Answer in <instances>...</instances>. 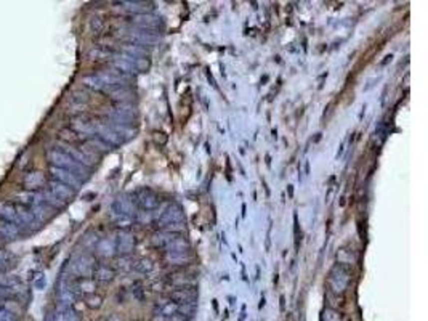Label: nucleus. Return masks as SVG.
Masks as SVG:
<instances>
[{
    "label": "nucleus",
    "instance_id": "nucleus-8",
    "mask_svg": "<svg viewBox=\"0 0 428 321\" xmlns=\"http://www.w3.org/2000/svg\"><path fill=\"white\" fill-rule=\"evenodd\" d=\"M183 210L178 204H172L169 209H167L164 212L162 216V220L165 222V224H180V222H183Z\"/></svg>",
    "mask_w": 428,
    "mask_h": 321
},
{
    "label": "nucleus",
    "instance_id": "nucleus-14",
    "mask_svg": "<svg viewBox=\"0 0 428 321\" xmlns=\"http://www.w3.org/2000/svg\"><path fill=\"white\" fill-rule=\"evenodd\" d=\"M30 212H32V216H34V218L37 222H45L47 218H50L53 209L50 208L48 204L43 202V204H39V206H35V208H32V209H30Z\"/></svg>",
    "mask_w": 428,
    "mask_h": 321
},
{
    "label": "nucleus",
    "instance_id": "nucleus-29",
    "mask_svg": "<svg viewBox=\"0 0 428 321\" xmlns=\"http://www.w3.org/2000/svg\"><path fill=\"white\" fill-rule=\"evenodd\" d=\"M284 308H286V299L284 296H281V312H284Z\"/></svg>",
    "mask_w": 428,
    "mask_h": 321
},
{
    "label": "nucleus",
    "instance_id": "nucleus-19",
    "mask_svg": "<svg viewBox=\"0 0 428 321\" xmlns=\"http://www.w3.org/2000/svg\"><path fill=\"white\" fill-rule=\"evenodd\" d=\"M95 288H96V284L93 281H90L88 278H82L77 282V289H79V291H82V292H85V294H93Z\"/></svg>",
    "mask_w": 428,
    "mask_h": 321
},
{
    "label": "nucleus",
    "instance_id": "nucleus-27",
    "mask_svg": "<svg viewBox=\"0 0 428 321\" xmlns=\"http://www.w3.org/2000/svg\"><path fill=\"white\" fill-rule=\"evenodd\" d=\"M152 321H172V318H165V316H160V315H156L154 318H152Z\"/></svg>",
    "mask_w": 428,
    "mask_h": 321
},
{
    "label": "nucleus",
    "instance_id": "nucleus-16",
    "mask_svg": "<svg viewBox=\"0 0 428 321\" xmlns=\"http://www.w3.org/2000/svg\"><path fill=\"white\" fill-rule=\"evenodd\" d=\"M132 268L140 273H149L154 268V264H152V260H149V258H140V260H136L132 265Z\"/></svg>",
    "mask_w": 428,
    "mask_h": 321
},
{
    "label": "nucleus",
    "instance_id": "nucleus-10",
    "mask_svg": "<svg viewBox=\"0 0 428 321\" xmlns=\"http://www.w3.org/2000/svg\"><path fill=\"white\" fill-rule=\"evenodd\" d=\"M114 56V50L108 47H95L88 52V58L93 61H108Z\"/></svg>",
    "mask_w": 428,
    "mask_h": 321
},
{
    "label": "nucleus",
    "instance_id": "nucleus-20",
    "mask_svg": "<svg viewBox=\"0 0 428 321\" xmlns=\"http://www.w3.org/2000/svg\"><path fill=\"white\" fill-rule=\"evenodd\" d=\"M85 304H87V307H90V308H100L103 305V297L95 294V292L93 294H87L85 296Z\"/></svg>",
    "mask_w": 428,
    "mask_h": 321
},
{
    "label": "nucleus",
    "instance_id": "nucleus-24",
    "mask_svg": "<svg viewBox=\"0 0 428 321\" xmlns=\"http://www.w3.org/2000/svg\"><path fill=\"white\" fill-rule=\"evenodd\" d=\"M0 321H16V315H13V313L0 307Z\"/></svg>",
    "mask_w": 428,
    "mask_h": 321
},
{
    "label": "nucleus",
    "instance_id": "nucleus-6",
    "mask_svg": "<svg viewBox=\"0 0 428 321\" xmlns=\"http://www.w3.org/2000/svg\"><path fill=\"white\" fill-rule=\"evenodd\" d=\"M0 217H2V220L11 222V224L18 225V210H16V204H14V202H8V201L0 202Z\"/></svg>",
    "mask_w": 428,
    "mask_h": 321
},
{
    "label": "nucleus",
    "instance_id": "nucleus-22",
    "mask_svg": "<svg viewBox=\"0 0 428 321\" xmlns=\"http://www.w3.org/2000/svg\"><path fill=\"white\" fill-rule=\"evenodd\" d=\"M10 260V254L3 249H0V270H5Z\"/></svg>",
    "mask_w": 428,
    "mask_h": 321
},
{
    "label": "nucleus",
    "instance_id": "nucleus-9",
    "mask_svg": "<svg viewBox=\"0 0 428 321\" xmlns=\"http://www.w3.org/2000/svg\"><path fill=\"white\" fill-rule=\"evenodd\" d=\"M59 140H63L66 144H71V143H80V142H85L87 136H83L80 134H77L75 130H72L71 127L67 128H61L59 130Z\"/></svg>",
    "mask_w": 428,
    "mask_h": 321
},
{
    "label": "nucleus",
    "instance_id": "nucleus-25",
    "mask_svg": "<svg viewBox=\"0 0 428 321\" xmlns=\"http://www.w3.org/2000/svg\"><path fill=\"white\" fill-rule=\"evenodd\" d=\"M167 289H170V284L167 281H160V282H154V284H152V291L164 292Z\"/></svg>",
    "mask_w": 428,
    "mask_h": 321
},
{
    "label": "nucleus",
    "instance_id": "nucleus-33",
    "mask_svg": "<svg viewBox=\"0 0 428 321\" xmlns=\"http://www.w3.org/2000/svg\"><path fill=\"white\" fill-rule=\"evenodd\" d=\"M289 194H290V198H292V194H294V190H292V186H289Z\"/></svg>",
    "mask_w": 428,
    "mask_h": 321
},
{
    "label": "nucleus",
    "instance_id": "nucleus-11",
    "mask_svg": "<svg viewBox=\"0 0 428 321\" xmlns=\"http://www.w3.org/2000/svg\"><path fill=\"white\" fill-rule=\"evenodd\" d=\"M19 234L18 225L11 224V222L6 220H0V236L6 240H16Z\"/></svg>",
    "mask_w": 428,
    "mask_h": 321
},
{
    "label": "nucleus",
    "instance_id": "nucleus-4",
    "mask_svg": "<svg viewBox=\"0 0 428 321\" xmlns=\"http://www.w3.org/2000/svg\"><path fill=\"white\" fill-rule=\"evenodd\" d=\"M16 200H18V204L24 206V208L27 209H32L35 208V206L39 204H43V194L39 193V191H19V193L16 194Z\"/></svg>",
    "mask_w": 428,
    "mask_h": 321
},
{
    "label": "nucleus",
    "instance_id": "nucleus-5",
    "mask_svg": "<svg viewBox=\"0 0 428 321\" xmlns=\"http://www.w3.org/2000/svg\"><path fill=\"white\" fill-rule=\"evenodd\" d=\"M48 191H51L53 194H55L58 200H61L63 202L72 200V198L75 196V190H72L71 186L64 185V183H59L56 180H51L48 183Z\"/></svg>",
    "mask_w": 428,
    "mask_h": 321
},
{
    "label": "nucleus",
    "instance_id": "nucleus-31",
    "mask_svg": "<svg viewBox=\"0 0 428 321\" xmlns=\"http://www.w3.org/2000/svg\"><path fill=\"white\" fill-rule=\"evenodd\" d=\"M258 307H260V308H263V307H265V299L260 300V305H258Z\"/></svg>",
    "mask_w": 428,
    "mask_h": 321
},
{
    "label": "nucleus",
    "instance_id": "nucleus-32",
    "mask_svg": "<svg viewBox=\"0 0 428 321\" xmlns=\"http://www.w3.org/2000/svg\"><path fill=\"white\" fill-rule=\"evenodd\" d=\"M340 321H353V320H351L350 316H343V318H342Z\"/></svg>",
    "mask_w": 428,
    "mask_h": 321
},
{
    "label": "nucleus",
    "instance_id": "nucleus-1",
    "mask_svg": "<svg viewBox=\"0 0 428 321\" xmlns=\"http://www.w3.org/2000/svg\"><path fill=\"white\" fill-rule=\"evenodd\" d=\"M47 156H48V160L51 162L53 167H59V169L69 170V172H72L79 180H82V178L87 177L85 167H83L82 164H79V162H75V160H74L71 156H67L66 152H63L61 150H50V151L47 152Z\"/></svg>",
    "mask_w": 428,
    "mask_h": 321
},
{
    "label": "nucleus",
    "instance_id": "nucleus-21",
    "mask_svg": "<svg viewBox=\"0 0 428 321\" xmlns=\"http://www.w3.org/2000/svg\"><path fill=\"white\" fill-rule=\"evenodd\" d=\"M149 66H151V63H149V60H146V58H141V60L135 61V68L138 71H141V72H146L149 70Z\"/></svg>",
    "mask_w": 428,
    "mask_h": 321
},
{
    "label": "nucleus",
    "instance_id": "nucleus-3",
    "mask_svg": "<svg viewBox=\"0 0 428 321\" xmlns=\"http://www.w3.org/2000/svg\"><path fill=\"white\" fill-rule=\"evenodd\" d=\"M50 174H51L53 180H56L59 183H64V185L71 186L72 190L79 188V185H80V180L69 170H64V169H59V167H53L51 166L50 167Z\"/></svg>",
    "mask_w": 428,
    "mask_h": 321
},
{
    "label": "nucleus",
    "instance_id": "nucleus-7",
    "mask_svg": "<svg viewBox=\"0 0 428 321\" xmlns=\"http://www.w3.org/2000/svg\"><path fill=\"white\" fill-rule=\"evenodd\" d=\"M45 183V178H43V174L39 172V170H32L29 172L26 177H24V186L27 191H34L37 190L39 186H42Z\"/></svg>",
    "mask_w": 428,
    "mask_h": 321
},
{
    "label": "nucleus",
    "instance_id": "nucleus-17",
    "mask_svg": "<svg viewBox=\"0 0 428 321\" xmlns=\"http://www.w3.org/2000/svg\"><path fill=\"white\" fill-rule=\"evenodd\" d=\"M194 312H196V305H193V304H188V305H178L177 316H181L183 320H189V318H193Z\"/></svg>",
    "mask_w": 428,
    "mask_h": 321
},
{
    "label": "nucleus",
    "instance_id": "nucleus-18",
    "mask_svg": "<svg viewBox=\"0 0 428 321\" xmlns=\"http://www.w3.org/2000/svg\"><path fill=\"white\" fill-rule=\"evenodd\" d=\"M343 318L342 313L337 308H324L323 315H321V320L323 321H340Z\"/></svg>",
    "mask_w": 428,
    "mask_h": 321
},
{
    "label": "nucleus",
    "instance_id": "nucleus-15",
    "mask_svg": "<svg viewBox=\"0 0 428 321\" xmlns=\"http://www.w3.org/2000/svg\"><path fill=\"white\" fill-rule=\"evenodd\" d=\"M82 84L85 87L95 90V92H104L106 90V86L100 80L98 76H85V78L82 79Z\"/></svg>",
    "mask_w": 428,
    "mask_h": 321
},
{
    "label": "nucleus",
    "instance_id": "nucleus-23",
    "mask_svg": "<svg viewBox=\"0 0 428 321\" xmlns=\"http://www.w3.org/2000/svg\"><path fill=\"white\" fill-rule=\"evenodd\" d=\"M90 26H91V29L95 30V32L100 34L101 30H103V28H104V22H103V20H100V18H93V20L90 21Z\"/></svg>",
    "mask_w": 428,
    "mask_h": 321
},
{
    "label": "nucleus",
    "instance_id": "nucleus-28",
    "mask_svg": "<svg viewBox=\"0 0 428 321\" xmlns=\"http://www.w3.org/2000/svg\"><path fill=\"white\" fill-rule=\"evenodd\" d=\"M106 321H122L119 315H109L108 318H106Z\"/></svg>",
    "mask_w": 428,
    "mask_h": 321
},
{
    "label": "nucleus",
    "instance_id": "nucleus-12",
    "mask_svg": "<svg viewBox=\"0 0 428 321\" xmlns=\"http://www.w3.org/2000/svg\"><path fill=\"white\" fill-rule=\"evenodd\" d=\"M93 276L96 281H100V282H108V281L114 280L116 272H114L112 268H109V266H106V265H100V266H96V270L93 272Z\"/></svg>",
    "mask_w": 428,
    "mask_h": 321
},
{
    "label": "nucleus",
    "instance_id": "nucleus-2",
    "mask_svg": "<svg viewBox=\"0 0 428 321\" xmlns=\"http://www.w3.org/2000/svg\"><path fill=\"white\" fill-rule=\"evenodd\" d=\"M136 204L144 210H154L159 208V198L156 196L154 191H151L149 188H144L136 193Z\"/></svg>",
    "mask_w": 428,
    "mask_h": 321
},
{
    "label": "nucleus",
    "instance_id": "nucleus-26",
    "mask_svg": "<svg viewBox=\"0 0 428 321\" xmlns=\"http://www.w3.org/2000/svg\"><path fill=\"white\" fill-rule=\"evenodd\" d=\"M154 142H156L157 144H165V142H167V135H165V134H162V132H154Z\"/></svg>",
    "mask_w": 428,
    "mask_h": 321
},
{
    "label": "nucleus",
    "instance_id": "nucleus-13",
    "mask_svg": "<svg viewBox=\"0 0 428 321\" xmlns=\"http://www.w3.org/2000/svg\"><path fill=\"white\" fill-rule=\"evenodd\" d=\"M159 310V315L160 316H165V318H173L175 315H177V310H178V305L172 302L170 299L167 302H162L160 305H157L156 307V312Z\"/></svg>",
    "mask_w": 428,
    "mask_h": 321
},
{
    "label": "nucleus",
    "instance_id": "nucleus-30",
    "mask_svg": "<svg viewBox=\"0 0 428 321\" xmlns=\"http://www.w3.org/2000/svg\"><path fill=\"white\" fill-rule=\"evenodd\" d=\"M392 58H393L392 55H388V56H385V60H384V61H382V64H387V63H388V61H392Z\"/></svg>",
    "mask_w": 428,
    "mask_h": 321
}]
</instances>
